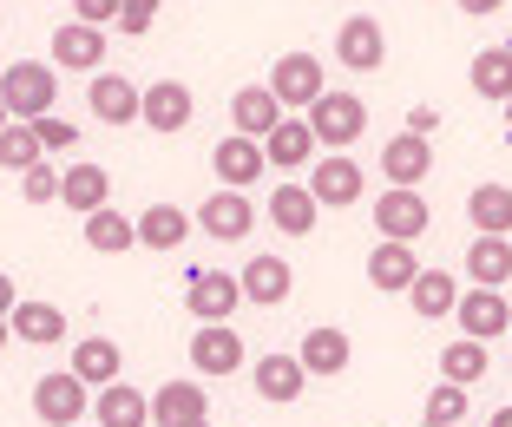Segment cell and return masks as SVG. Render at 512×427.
Wrapping results in <instances>:
<instances>
[{
  "mask_svg": "<svg viewBox=\"0 0 512 427\" xmlns=\"http://www.w3.org/2000/svg\"><path fill=\"white\" fill-rule=\"evenodd\" d=\"M60 99V66H40V60H7L0 66V112L20 125L46 119Z\"/></svg>",
  "mask_w": 512,
  "mask_h": 427,
  "instance_id": "6da1fadb",
  "label": "cell"
},
{
  "mask_svg": "<svg viewBox=\"0 0 512 427\" xmlns=\"http://www.w3.org/2000/svg\"><path fill=\"white\" fill-rule=\"evenodd\" d=\"M316 211H348V204H362L368 191V171L355 165L348 152H329V158H309V184H302Z\"/></svg>",
  "mask_w": 512,
  "mask_h": 427,
  "instance_id": "7a4b0ae2",
  "label": "cell"
},
{
  "mask_svg": "<svg viewBox=\"0 0 512 427\" xmlns=\"http://www.w3.org/2000/svg\"><path fill=\"white\" fill-rule=\"evenodd\" d=\"M302 125H309V138H316V145H329V152H348V145L368 132V106L355 99V92H322Z\"/></svg>",
  "mask_w": 512,
  "mask_h": 427,
  "instance_id": "3957f363",
  "label": "cell"
},
{
  "mask_svg": "<svg viewBox=\"0 0 512 427\" xmlns=\"http://www.w3.org/2000/svg\"><path fill=\"white\" fill-rule=\"evenodd\" d=\"M263 86H270V99L283 112H309L322 92H329V73H322L316 53H283V60L270 66V79H263Z\"/></svg>",
  "mask_w": 512,
  "mask_h": 427,
  "instance_id": "277c9868",
  "label": "cell"
},
{
  "mask_svg": "<svg viewBox=\"0 0 512 427\" xmlns=\"http://www.w3.org/2000/svg\"><path fill=\"white\" fill-rule=\"evenodd\" d=\"M92 408V388L79 382L73 368H60V375H40L33 382V414H40L46 427H79Z\"/></svg>",
  "mask_w": 512,
  "mask_h": 427,
  "instance_id": "5b68a950",
  "label": "cell"
},
{
  "mask_svg": "<svg viewBox=\"0 0 512 427\" xmlns=\"http://www.w3.org/2000/svg\"><path fill=\"white\" fill-rule=\"evenodd\" d=\"M197 119V99L184 79H151V86H138V125H151V132H184V125Z\"/></svg>",
  "mask_w": 512,
  "mask_h": 427,
  "instance_id": "8992f818",
  "label": "cell"
},
{
  "mask_svg": "<svg viewBox=\"0 0 512 427\" xmlns=\"http://www.w3.org/2000/svg\"><path fill=\"white\" fill-rule=\"evenodd\" d=\"M375 230H381V244H414V237L434 230V211H427L421 191H381L375 198Z\"/></svg>",
  "mask_w": 512,
  "mask_h": 427,
  "instance_id": "52a82bcc",
  "label": "cell"
},
{
  "mask_svg": "<svg viewBox=\"0 0 512 427\" xmlns=\"http://www.w3.org/2000/svg\"><path fill=\"white\" fill-rule=\"evenodd\" d=\"M453 322H460L467 342H499L512 329V303H506V290H460Z\"/></svg>",
  "mask_w": 512,
  "mask_h": 427,
  "instance_id": "ba28073f",
  "label": "cell"
},
{
  "mask_svg": "<svg viewBox=\"0 0 512 427\" xmlns=\"http://www.w3.org/2000/svg\"><path fill=\"white\" fill-rule=\"evenodd\" d=\"M296 362H302V375H309V382H329V375H348L355 342H348V329H335V322H316V329L302 336Z\"/></svg>",
  "mask_w": 512,
  "mask_h": 427,
  "instance_id": "9c48e42d",
  "label": "cell"
},
{
  "mask_svg": "<svg viewBox=\"0 0 512 427\" xmlns=\"http://www.w3.org/2000/svg\"><path fill=\"white\" fill-rule=\"evenodd\" d=\"M335 60L348 66V73H375L381 60H388V33H381L375 14H348L342 33H335Z\"/></svg>",
  "mask_w": 512,
  "mask_h": 427,
  "instance_id": "30bf717a",
  "label": "cell"
},
{
  "mask_svg": "<svg viewBox=\"0 0 512 427\" xmlns=\"http://www.w3.org/2000/svg\"><path fill=\"white\" fill-rule=\"evenodd\" d=\"M191 368L197 375H237L243 368V336L230 322H197L191 329Z\"/></svg>",
  "mask_w": 512,
  "mask_h": 427,
  "instance_id": "8fae6325",
  "label": "cell"
},
{
  "mask_svg": "<svg viewBox=\"0 0 512 427\" xmlns=\"http://www.w3.org/2000/svg\"><path fill=\"white\" fill-rule=\"evenodd\" d=\"M243 303L237 290V276L230 270H191V290H184V309H191L197 322H230Z\"/></svg>",
  "mask_w": 512,
  "mask_h": 427,
  "instance_id": "7c38bea8",
  "label": "cell"
},
{
  "mask_svg": "<svg viewBox=\"0 0 512 427\" xmlns=\"http://www.w3.org/2000/svg\"><path fill=\"white\" fill-rule=\"evenodd\" d=\"M427 171H434V145H427V138L401 132V138L381 145V178H388V191H421Z\"/></svg>",
  "mask_w": 512,
  "mask_h": 427,
  "instance_id": "4fadbf2b",
  "label": "cell"
},
{
  "mask_svg": "<svg viewBox=\"0 0 512 427\" xmlns=\"http://www.w3.org/2000/svg\"><path fill=\"white\" fill-rule=\"evenodd\" d=\"M197 230L204 237H217V244H243L256 230V211H250V198L243 191H211L204 198V211H197Z\"/></svg>",
  "mask_w": 512,
  "mask_h": 427,
  "instance_id": "5bb4252c",
  "label": "cell"
},
{
  "mask_svg": "<svg viewBox=\"0 0 512 427\" xmlns=\"http://www.w3.org/2000/svg\"><path fill=\"white\" fill-rule=\"evenodd\" d=\"M237 290H243V303L276 309V303H289V290H296V270H289L283 257H250L237 270Z\"/></svg>",
  "mask_w": 512,
  "mask_h": 427,
  "instance_id": "9a60e30c",
  "label": "cell"
},
{
  "mask_svg": "<svg viewBox=\"0 0 512 427\" xmlns=\"http://www.w3.org/2000/svg\"><path fill=\"white\" fill-rule=\"evenodd\" d=\"M211 165H217V178H224L217 191H250V184L263 178V171H270V165H263V145H256V138H237V132L217 138Z\"/></svg>",
  "mask_w": 512,
  "mask_h": 427,
  "instance_id": "2e32d148",
  "label": "cell"
},
{
  "mask_svg": "<svg viewBox=\"0 0 512 427\" xmlns=\"http://www.w3.org/2000/svg\"><path fill=\"white\" fill-rule=\"evenodd\" d=\"M151 427H178V421H211V395L204 382H165L158 395H145Z\"/></svg>",
  "mask_w": 512,
  "mask_h": 427,
  "instance_id": "e0dca14e",
  "label": "cell"
},
{
  "mask_svg": "<svg viewBox=\"0 0 512 427\" xmlns=\"http://www.w3.org/2000/svg\"><path fill=\"white\" fill-rule=\"evenodd\" d=\"M86 388H106V382H125V355L112 336H79L73 342V362H66Z\"/></svg>",
  "mask_w": 512,
  "mask_h": 427,
  "instance_id": "ac0fdd59",
  "label": "cell"
},
{
  "mask_svg": "<svg viewBox=\"0 0 512 427\" xmlns=\"http://www.w3.org/2000/svg\"><path fill=\"white\" fill-rule=\"evenodd\" d=\"M7 329H14L20 342H33V349H53V342H66V309L60 303H27V296H20V303L7 309Z\"/></svg>",
  "mask_w": 512,
  "mask_h": 427,
  "instance_id": "d6986e66",
  "label": "cell"
},
{
  "mask_svg": "<svg viewBox=\"0 0 512 427\" xmlns=\"http://www.w3.org/2000/svg\"><path fill=\"white\" fill-rule=\"evenodd\" d=\"M283 119H289V112L270 99V86H243L237 99H230V125H237V138H256V145H263Z\"/></svg>",
  "mask_w": 512,
  "mask_h": 427,
  "instance_id": "ffe728a7",
  "label": "cell"
},
{
  "mask_svg": "<svg viewBox=\"0 0 512 427\" xmlns=\"http://www.w3.org/2000/svg\"><path fill=\"white\" fill-rule=\"evenodd\" d=\"M106 198H112V171L106 165H66L60 171V204L73 217H92Z\"/></svg>",
  "mask_w": 512,
  "mask_h": 427,
  "instance_id": "44dd1931",
  "label": "cell"
},
{
  "mask_svg": "<svg viewBox=\"0 0 512 427\" xmlns=\"http://www.w3.org/2000/svg\"><path fill=\"white\" fill-rule=\"evenodd\" d=\"M86 106L99 112L106 125H138V86H132L125 73H92Z\"/></svg>",
  "mask_w": 512,
  "mask_h": 427,
  "instance_id": "7402d4cb",
  "label": "cell"
},
{
  "mask_svg": "<svg viewBox=\"0 0 512 427\" xmlns=\"http://www.w3.org/2000/svg\"><path fill=\"white\" fill-rule=\"evenodd\" d=\"M53 60H60L66 73H99V60H106V33L66 20V27L53 33Z\"/></svg>",
  "mask_w": 512,
  "mask_h": 427,
  "instance_id": "603a6c76",
  "label": "cell"
},
{
  "mask_svg": "<svg viewBox=\"0 0 512 427\" xmlns=\"http://www.w3.org/2000/svg\"><path fill=\"white\" fill-rule=\"evenodd\" d=\"M421 276V257H414V244H375V257H368V283H375L381 296H407V283Z\"/></svg>",
  "mask_w": 512,
  "mask_h": 427,
  "instance_id": "cb8c5ba5",
  "label": "cell"
},
{
  "mask_svg": "<svg viewBox=\"0 0 512 427\" xmlns=\"http://www.w3.org/2000/svg\"><path fill=\"white\" fill-rule=\"evenodd\" d=\"M302 388H309V375H302L296 355H263V362H256V395L270 401V408L302 401Z\"/></svg>",
  "mask_w": 512,
  "mask_h": 427,
  "instance_id": "d4e9b609",
  "label": "cell"
},
{
  "mask_svg": "<svg viewBox=\"0 0 512 427\" xmlns=\"http://www.w3.org/2000/svg\"><path fill=\"white\" fill-rule=\"evenodd\" d=\"M92 421L99 427H151V408H145V395H138L132 382H106L99 395H92Z\"/></svg>",
  "mask_w": 512,
  "mask_h": 427,
  "instance_id": "484cf974",
  "label": "cell"
},
{
  "mask_svg": "<svg viewBox=\"0 0 512 427\" xmlns=\"http://www.w3.org/2000/svg\"><path fill=\"white\" fill-rule=\"evenodd\" d=\"M407 303H414L421 322H447L453 303H460V283H453V270H421L407 283Z\"/></svg>",
  "mask_w": 512,
  "mask_h": 427,
  "instance_id": "4316f807",
  "label": "cell"
},
{
  "mask_svg": "<svg viewBox=\"0 0 512 427\" xmlns=\"http://www.w3.org/2000/svg\"><path fill=\"white\" fill-rule=\"evenodd\" d=\"M460 270L473 276V290H506V276H512V237H473V250H467Z\"/></svg>",
  "mask_w": 512,
  "mask_h": 427,
  "instance_id": "83f0119b",
  "label": "cell"
},
{
  "mask_svg": "<svg viewBox=\"0 0 512 427\" xmlns=\"http://www.w3.org/2000/svg\"><path fill=\"white\" fill-rule=\"evenodd\" d=\"M132 224H138V244L145 250H178L184 237H191V211H178V204H151Z\"/></svg>",
  "mask_w": 512,
  "mask_h": 427,
  "instance_id": "f1b7e54d",
  "label": "cell"
},
{
  "mask_svg": "<svg viewBox=\"0 0 512 427\" xmlns=\"http://www.w3.org/2000/svg\"><path fill=\"white\" fill-rule=\"evenodd\" d=\"M467 217L480 237H512V184H480L467 198Z\"/></svg>",
  "mask_w": 512,
  "mask_h": 427,
  "instance_id": "f546056e",
  "label": "cell"
},
{
  "mask_svg": "<svg viewBox=\"0 0 512 427\" xmlns=\"http://www.w3.org/2000/svg\"><path fill=\"white\" fill-rule=\"evenodd\" d=\"M467 79H473L480 99H499V106H506V92H512V46H480L473 66H467Z\"/></svg>",
  "mask_w": 512,
  "mask_h": 427,
  "instance_id": "4dcf8cb0",
  "label": "cell"
},
{
  "mask_svg": "<svg viewBox=\"0 0 512 427\" xmlns=\"http://www.w3.org/2000/svg\"><path fill=\"white\" fill-rule=\"evenodd\" d=\"M309 158H316V138H309V125H302V119H283L270 138H263V165L296 171V165H309Z\"/></svg>",
  "mask_w": 512,
  "mask_h": 427,
  "instance_id": "1f68e13d",
  "label": "cell"
},
{
  "mask_svg": "<svg viewBox=\"0 0 512 427\" xmlns=\"http://www.w3.org/2000/svg\"><path fill=\"white\" fill-rule=\"evenodd\" d=\"M86 244L99 250V257H125V250L138 244V224H132V217H119L112 204H99V211L86 217Z\"/></svg>",
  "mask_w": 512,
  "mask_h": 427,
  "instance_id": "d6a6232c",
  "label": "cell"
},
{
  "mask_svg": "<svg viewBox=\"0 0 512 427\" xmlns=\"http://www.w3.org/2000/svg\"><path fill=\"white\" fill-rule=\"evenodd\" d=\"M270 224L283 230V237H309V230H316V198H309L302 184H276V198H270Z\"/></svg>",
  "mask_w": 512,
  "mask_h": 427,
  "instance_id": "836d02e7",
  "label": "cell"
},
{
  "mask_svg": "<svg viewBox=\"0 0 512 427\" xmlns=\"http://www.w3.org/2000/svg\"><path fill=\"white\" fill-rule=\"evenodd\" d=\"M440 375H447L453 388H473L480 382V375H493V362H486V342H447V349H440Z\"/></svg>",
  "mask_w": 512,
  "mask_h": 427,
  "instance_id": "e575fe53",
  "label": "cell"
},
{
  "mask_svg": "<svg viewBox=\"0 0 512 427\" xmlns=\"http://www.w3.org/2000/svg\"><path fill=\"white\" fill-rule=\"evenodd\" d=\"M0 165L7 171H33L40 165V138H33V125H20V119L0 125Z\"/></svg>",
  "mask_w": 512,
  "mask_h": 427,
  "instance_id": "d590c367",
  "label": "cell"
},
{
  "mask_svg": "<svg viewBox=\"0 0 512 427\" xmlns=\"http://www.w3.org/2000/svg\"><path fill=\"white\" fill-rule=\"evenodd\" d=\"M33 138H40V158H66V152H79V125L73 119H33Z\"/></svg>",
  "mask_w": 512,
  "mask_h": 427,
  "instance_id": "8d00e7d4",
  "label": "cell"
},
{
  "mask_svg": "<svg viewBox=\"0 0 512 427\" xmlns=\"http://www.w3.org/2000/svg\"><path fill=\"white\" fill-rule=\"evenodd\" d=\"M460 421H467V388L440 382L434 395H427V427H460Z\"/></svg>",
  "mask_w": 512,
  "mask_h": 427,
  "instance_id": "74e56055",
  "label": "cell"
},
{
  "mask_svg": "<svg viewBox=\"0 0 512 427\" xmlns=\"http://www.w3.org/2000/svg\"><path fill=\"white\" fill-rule=\"evenodd\" d=\"M20 198H27V204H53V198H60V165H46V158H40L33 171H20Z\"/></svg>",
  "mask_w": 512,
  "mask_h": 427,
  "instance_id": "f35d334b",
  "label": "cell"
},
{
  "mask_svg": "<svg viewBox=\"0 0 512 427\" xmlns=\"http://www.w3.org/2000/svg\"><path fill=\"white\" fill-rule=\"evenodd\" d=\"M151 20H158V0H119V20H112V27H119L125 40H145Z\"/></svg>",
  "mask_w": 512,
  "mask_h": 427,
  "instance_id": "ab89813d",
  "label": "cell"
},
{
  "mask_svg": "<svg viewBox=\"0 0 512 427\" xmlns=\"http://www.w3.org/2000/svg\"><path fill=\"white\" fill-rule=\"evenodd\" d=\"M73 20H79V27H99V33H106L112 20H119V0H73Z\"/></svg>",
  "mask_w": 512,
  "mask_h": 427,
  "instance_id": "60d3db41",
  "label": "cell"
},
{
  "mask_svg": "<svg viewBox=\"0 0 512 427\" xmlns=\"http://www.w3.org/2000/svg\"><path fill=\"white\" fill-rule=\"evenodd\" d=\"M407 132H414V138H434L440 132V112L434 106H414V112H407Z\"/></svg>",
  "mask_w": 512,
  "mask_h": 427,
  "instance_id": "b9f144b4",
  "label": "cell"
},
{
  "mask_svg": "<svg viewBox=\"0 0 512 427\" xmlns=\"http://www.w3.org/2000/svg\"><path fill=\"white\" fill-rule=\"evenodd\" d=\"M453 7H460V14H499L506 0H453Z\"/></svg>",
  "mask_w": 512,
  "mask_h": 427,
  "instance_id": "7bdbcfd3",
  "label": "cell"
},
{
  "mask_svg": "<svg viewBox=\"0 0 512 427\" xmlns=\"http://www.w3.org/2000/svg\"><path fill=\"white\" fill-rule=\"evenodd\" d=\"M14 303H20V296H14V276L0 270V316H7V309H14Z\"/></svg>",
  "mask_w": 512,
  "mask_h": 427,
  "instance_id": "ee69618b",
  "label": "cell"
},
{
  "mask_svg": "<svg viewBox=\"0 0 512 427\" xmlns=\"http://www.w3.org/2000/svg\"><path fill=\"white\" fill-rule=\"evenodd\" d=\"M486 427H512V408H499V414H493V421H486Z\"/></svg>",
  "mask_w": 512,
  "mask_h": 427,
  "instance_id": "f6af8a7d",
  "label": "cell"
},
{
  "mask_svg": "<svg viewBox=\"0 0 512 427\" xmlns=\"http://www.w3.org/2000/svg\"><path fill=\"white\" fill-rule=\"evenodd\" d=\"M7 342H14V329H7V316H0V349H7Z\"/></svg>",
  "mask_w": 512,
  "mask_h": 427,
  "instance_id": "bcb514c9",
  "label": "cell"
},
{
  "mask_svg": "<svg viewBox=\"0 0 512 427\" xmlns=\"http://www.w3.org/2000/svg\"><path fill=\"white\" fill-rule=\"evenodd\" d=\"M178 427H211V421H178Z\"/></svg>",
  "mask_w": 512,
  "mask_h": 427,
  "instance_id": "7dc6e473",
  "label": "cell"
},
{
  "mask_svg": "<svg viewBox=\"0 0 512 427\" xmlns=\"http://www.w3.org/2000/svg\"><path fill=\"white\" fill-rule=\"evenodd\" d=\"M506 119H512V92H506Z\"/></svg>",
  "mask_w": 512,
  "mask_h": 427,
  "instance_id": "c3c4849f",
  "label": "cell"
},
{
  "mask_svg": "<svg viewBox=\"0 0 512 427\" xmlns=\"http://www.w3.org/2000/svg\"><path fill=\"white\" fill-rule=\"evenodd\" d=\"M0 125H7V112H0Z\"/></svg>",
  "mask_w": 512,
  "mask_h": 427,
  "instance_id": "681fc988",
  "label": "cell"
},
{
  "mask_svg": "<svg viewBox=\"0 0 512 427\" xmlns=\"http://www.w3.org/2000/svg\"><path fill=\"white\" fill-rule=\"evenodd\" d=\"M158 7H165V0H158Z\"/></svg>",
  "mask_w": 512,
  "mask_h": 427,
  "instance_id": "f907efd6",
  "label": "cell"
},
{
  "mask_svg": "<svg viewBox=\"0 0 512 427\" xmlns=\"http://www.w3.org/2000/svg\"><path fill=\"white\" fill-rule=\"evenodd\" d=\"M0 66H7V60H0Z\"/></svg>",
  "mask_w": 512,
  "mask_h": 427,
  "instance_id": "816d5d0a",
  "label": "cell"
},
{
  "mask_svg": "<svg viewBox=\"0 0 512 427\" xmlns=\"http://www.w3.org/2000/svg\"><path fill=\"white\" fill-rule=\"evenodd\" d=\"M460 427H467V421H460Z\"/></svg>",
  "mask_w": 512,
  "mask_h": 427,
  "instance_id": "f5cc1de1",
  "label": "cell"
}]
</instances>
